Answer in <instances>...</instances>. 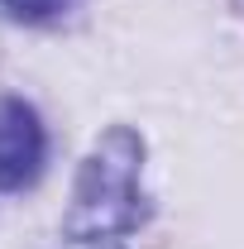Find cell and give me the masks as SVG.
I'll return each mask as SVG.
<instances>
[{
  "label": "cell",
  "mask_w": 244,
  "mask_h": 249,
  "mask_svg": "<svg viewBox=\"0 0 244 249\" xmlns=\"http://www.w3.org/2000/svg\"><path fill=\"white\" fill-rule=\"evenodd\" d=\"M144 216V139L129 124H110L77 168L62 235L82 249H120Z\"/></svg>",
  "instance_id": "6da1fadb"
},
{
  "label": "cell",
  "mask_w": 244,
  "mask_h": 249,
  "mask_svg": "<svg viewBox=\"0 0 244 249\" xmlns=\"http://www.w3.org/2000/svg\"><path fill=\"white\" fill-rule=\"evenodd\" d=\"M77 0H0V10L19 24H48V19H62Z\"/></svg>",
  "instance_id": "3957f363"
},
{
  "label": "cell",
  "mask_w": 244,
  "mask_h": 249,
  "mask_svg": "<svg viewBox=\"0 0 244 249\" xmlns=\"http://www.w3.org/2000/svg\"><path fill=\"white\" fill-rule=\"evenodd\" d=\"M48 134L38 124V110L19 96L0 101V192H19L43 173Z\"/></svg>",
  "instance_id": "7a4b0ae2"
}]
</instances>
